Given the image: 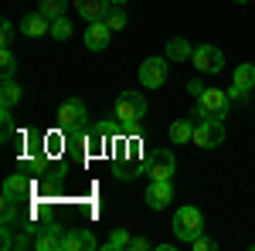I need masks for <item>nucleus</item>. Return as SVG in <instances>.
Returning a JSON list of instances; mask_svg holds the SVG:
<instances>
[{"label": "nucleus", "instance_id": "f8f14e48", "mask_svg": "<svg viewBox=\"0 0 255 251\" xmlns=\"http://www.w3.org/2000/svg\"><path fill=\"white\" fill-rule=\"evenodd\" d=\"M109 27H106V20H92L89 24V31H85V48L89 51H106L109 48Z\"/></svg>", "mask_w": 255, "mask_h": 251}, {"label": "nucleus", "instance_id": "9d476101", "mask_svg": "<svg viewBox=\"0 0 255 251\" xmlns=\"http://www.w3.org/2000/svg\"><path fill=\"white\" fill-rule=\"evenodd\" d=\"M170 200H174V187H170V180H153V183L146 187V204H150L153 211H163Z\"/></svg>", "mask_w": 255, "mask_h": 251}, {"label": "nucleus", "instance_id": "0eeeda50", "mask_svg": "<svg viewBox=\"0 0 255 251\" xmlns=\"http://www.w3.org/2000/svg\"><path fill=\"white\" fill-rule=\"evenodd\" d=\"M139 82L143 88H160L167 82V58H146L139 65Z\"/></svg>", "mask_w": 255, "mask_h": 251}, {"label": "nucleus", "instance_id": "f257e3e1", "mask_svg": "<svg viewBox=\"0 0 255 251\" xmlns=\"http://www.w3.org/2000/svg\"><path fill=\"white\" fill-rule=\"evenodd\" d=\"M194 146L201 150H215L225 143V126H221V119L215 116H194Z\"/></svg>", "mask_w": 255, "mask_h": 251}, {"label": "nucleus", "instance_id": "ddd939ff", "mask_svg": "<svg viewBox=\"0 0 255 251\" xmlns=\"http://www.w3.org/2000/svg\"><path fill=\"white\" fill-rule=\"evenodd\" d=\"M20 31H24L27 38H44V34H51V20L44 17L41 10H31L27 17L20 20Z\"/></svg>", "mask_w": 255, "mask_h": 251}, {"label": "nucleus", "instance_id": "7ed1b4c3", "mask_svg": "<svg viewBox=\"0 0 255 251\" xmlns=\"http://www.w3.org/2000/svg\"><path fill=\"white\" fill-rule=\"evenodd\" d=\"M174 234L180 238V241H194L197 234H204V217H201V211L197 207H180V211L174 214Z\"/></svg>", "mask_w": 255, "mask_h": 251}, {"label": "nucleus", "instance_id": "6ab92c4d", "mask_svg": "<svg viewBox=\"0 0 255 251\" xmlns=\"http://www.w3.org/2000/svg\"><path fill=\"white\" fill-rule=\"evenodd\" d=\"M252 85H255V68H252V65H238V68H235V88L252 92Z\"/></svg>", "mask_w": 255, "mask_h": 251}, {"label": "nucleus", "instance_id": "cd10ccee", "mask_svg": "<svg viewBox=\"0 0 255 251\" xmlns=\"http://www.w3.org/2000/svg\"><path fill=\"white\" fill-rule=\"evenodd\" d=\"M129 248H133V251H146V248H150V241H146V238H133Z\"/></svg>", "mask_w": 255, "mask_h": 251}, {"label": "nucleus", "instance_id": "9b49d317", "mask_svg": "<svg viewBox=\"0 0 255 251\" xmlns=\"http://www.w3.org/2000/svg\"><path fill=\"white\" fill-rule=\"evenodd\" d=\"M113 7H116L113 0H75L79 17H85L89 24H92V20H106V14H109Z\"/></svg>", "mask_w": 255, "mask_h": 251}, {"label": "nucleus", "instance_id": "a211bd4d", "mask_svg": "<svg viewBox=\"0 0 255 251\" xmlns=\"http://www.w3.org/2000/svg\"><path fill=\"white\" fill-rule=\"evenodd\" d=\"M38 10L48 20H58V17H65V10H68V0H41Z\"/></svg>", "mask_w": 255, "mask_h": 251}, {"label": "nucleus", "instance_id": "c756f323", "mask_svg": "<svg viewBox=\"0 0 255 251\" xmlns=\"http://www.w3.org/2000/svg\"><path fill=\"white\" fill-rule=\"evenodd\" d=\"M113 3H116V7H123V3H129V0H113Z\"/></svg>", "mask_w": 255, "mask_h": 251}, {"label": "nucleus", "instance_id": "a878e982", "mask_svg": "<svg viewBox=\"0 0 255 251\" xmlns=\"http://www.w3.org/2000/svg\"><path fill=\"white\" fill-rule=\"evenodd\" d=\"M0 34H3V48H10V38H14V27H10V20H3V27H0Z\"/></svg>", "mask_w": 255, "mask_h": 251}, {"label": "nucleus", "instance_id": "4be33fe9", "mask_svg": "<svg viewBox=\"0 0 255 251\" xmlns=\"http://www.w3.org/2000/svg\"><path fill=\"white\" fill-rule=\"evenodd\" d=\"M0 98H3V109H10V105L20 98V85H14L10 78H3V95Z\"/></svg>", "mask_w": 255, "mask_h": 251}, {"label": "nucleus", "instance_id": "5701e85b", "mask_svg": "<svg viewBox=\"0 0 255 251\" xmlns=\"http://www.w3.org/2000/svg\"><path fill=\"white\" fill-rule=\"evenodd\" d=\"M106 27H109V31H123V27H126V14H123L119 7H113V10L106 14Z\"/></svg>", "mask_w": 255, "mask_h": 251}, {"label": "nucleus", "instance_id": "b1692460", "mask_svg": "<svg viewBox=\"0 0 255 251\" xmlns=\"http://www.w3.org/2000/svg\"><path fill=\"white\" fill-rule=\"evenodd\" d=\"M14 68H17V61H14V55H10V48H3V55H0V72H3V78L14 75Z\"/></svg>", "mask_w": 255, "mask_h": 251}, {"label": "nucleus", "instance_id": "2eb2a0df", "mask_svg": "<svg viewBox=\"0 0 255 251\" xmlns=\"http://www.w3.org/2000/svg\"><path fill=\"white\" fill-rule=\"evenodd\" d=\"M167 58H170V61L194 58V48L187 44V38H170V41H167Z\"/></svg>", "mask_w": 255, "mask_h": 251}, {"label": "nucleus", "instance_id": "aec40b11", "mask_svg": "<svg viewBox=\"0 0 255 251\" xmlns=\"http://www.w3.org/2000/svg\"><path fill=\"white\" fill-rule=\"evenodd\" d=\"M129 245H133L129 231H126V228H116V231H113V238L106 241V251H119V248H129Z\"/></svg>", "mask_w": 255, "mask_h": 251}, {"label": "nucleus", "instance_id": "c85d7f7f", "mask_svg": "<svg viewBox=\"0 0 255 251\" xmlns=\"http://www.w3.org/2000/svg\"><path fill=\"white\" fill-rule=\"evenodd\" d=\"M187 92H191V95H201V92H204V85H201V82H191V85H187Z\"/></svg>", "mask_w": 255, "mask_h": 251}, {"label": "nucleus", "instance_id": "f03ea898", "mask_svg": "<svg viewBox=\"0 0 255 251\" xmlns=\"http://www.w3.org/2000/svg\"><path fill=\"white\" fill-rule=\"evenodd\" d=\"M143 116H146V98L139 95V92H123V95L116 98L119 126H136Z\"/></svg>", "mask_w": 255, "mask_h": 251}, {"label": "nucleus", "instance_id": "6e6552de", "mask_svg": "<svg viewBox=\"0 0 255 251\" xmlns=\"http://www.w3.org/2000/svg\"><path fill=\"white\" fill-rule=\"evenodd\" d=\"M146 173H150V180H170L174 176V153L170 150H157L146 160Z\"/></svg>", "mask_w": 255, "mask_h": 251}, {"label": "nucleus", "instance_id": "20e7f679", "mask_svg": "<svg viewBox=\"0 0 255 251\" xmlns=\"http://www.w3.org/2000/svg\"><path fill=\"white\" fill-rule=\"evenodd\" d=\"M228 112V92L221 88H204L197 95V112L194 116H215V119H225Z\"/></svg>", "mask_w": 255, "mask_h": 251}, {"label": "nucleus", "instance_id": "39448f33", "mask_svg": "<svg viewBox=\"0 0 255 251\" xmlns=\"http://www.w3.org/2000/svg\"><path fill=\"white\" fill-rule=\"evenodd\" d=\"M194 68L201 75H218L221 68H225V55H221V48H211V44H201L194 48Z\"/></svg>", "mask_w": 255, "mask_h": 251}, {"label": "nucleus", "instance_id": "f3484780", "mask_svg": "<svg viewBox=\"0 0 255 251\" xmlns=\"http://www.w3.org/2000/svg\"><path fill=\"white\" fill-rule=\"evenodd\" d=\"M34 248H38V251H58V248H61L58 228H44V231L38 234V241H34Z\"/></svg>", "mask_w": 255, "mask_h": 251}, {"label": "nucleus", "instance_id": "bb28decb", "mask_svg": "<svg viewBox=\"0 0 255 251\" xmlns=\"http://www.w3.org/2000/svg\"><path fill=\"white\" fill-rule=\"evenodd\" d=\"M3 139H7V136H10V129H14V119H10V109H3Z\"/></svg>", "mask_w": 255, "mask_h": 251}, {"label": "nucleus", "instance_id": "423d86ee", "mask_svg": "<svg viewBox=\"0 0 255 251\" xmlns=\"http://www.w3.org/2000/svg\"><path fill=\"white\" fill-rule=\"evenodd\" d=\"M61 248L65 251H96L99 241L89 228H68V231L61 234Z\"/></svg>", "mask_w": 255, "mask_h": 251}, {"label": "nucleus", "instance_id": "4468645a", "mask_svg": "<svg viewBox=\"0 0 255 251\" xmlns=\"http://www.w3.org/2000/svg\"><path fill=\"white\" fill-rule=\"evenodd\" d=\"M170 139H174V146L194 143V122L191 119H177L174 126H170Z\"/></svg>", "mask_w": 255, "mask_h": 251}, {"label": "nucleus", "instance_id": "412c9836", "mask_svg": "<svg viewBox=\"0 0 255 251\" xmlns=\"http://www.w3.org/2000/svg\"><path fill=\"white\" fill-rule=\"evenodd\" d=\"M48 38H55V41H68L72 38V24L65 17H58V20H51V34Z\"/></svg>", "mask_w": 255, "mask_h": 251}, {"label": "nucleus", "instance_id": "1a4fd4ad", "mask_svg": "<svg viewBox=\"0 0 255 251\" xmlns=\"http://www.w3.org/2000/svg\"><path fill=\"white\" fill-rule=\"evenodd\" d=\"M58 122H61V129L82 126V122H85V102H82V98H68V102H61Z\"/></svg>", "mask_w": 255, "mask_h": 251}, {"label": "nucleus", "instance_id": "393cba45", "mask_svg": "<svg viewBox=\"0 0 255 251\" xmlns=\"http://www.w3.org/2000/svg\"><path fill=\"white\" fill-rule=\"evenodd\" d=\"M191 245H194L197 251H211V248H215V241H211V238H204V234H197V238L191 241Z\"/></svg>", "mask_w": 255, "mask_h": 251}, {"label": "nucleus", "instance_id": "7c9ffc66", "mask_svg": "<svg viewBox=\"0 0 255 251\" xmlns=\"http://www.w3.org/2000/svg\"><path fill=\"white\" fill-rule=\"evenodd\" d=\"M235 3H245V0H235Z\"/></svg>", "mask_w": 255, "mask_h": 251}, {"label": "nucleus", "instance_id": "dca6fc26", "mask_svg": "<svg viewBox=\"0 0 255 251\" xmlns=\"http://www.w3.org/2000/svg\"><path fill=\"white\" fill-rule=\"evenodd\" d=\"M3 193H10V197H17V200H24V197L31 193V180H27L24 173L7 176V187H3Z\"/></svg>", "mask_w": 255, "mask_h": 251}]
</instances>
